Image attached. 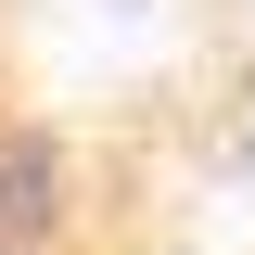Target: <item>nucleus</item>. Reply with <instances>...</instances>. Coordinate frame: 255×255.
<instances>
[{
	"label": "nucleus",
	"instance_id": "nucleus-1",
	"mask_svg": "<svg viewBox=\"0 0 255 255\" xmlns=\"http://www.w3.org/2000/svg\"><path fill=\"white\" fill-rule=\"evenodd\" d=\"M230 243H255V0H0V255Z\"/></svg>",
	"mask_w": 255,
	"mask_h": 255
}]
</instances>
